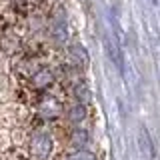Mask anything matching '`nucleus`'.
Instances as JSON below:
<instances>
[{
	"instance_id": "obj_2",
	"label": "nucleus",
	"mask_w": 160,
	"mask_h": 160,
	"mask_svg": "<svg viewBox=\"0 0 160 160\" xmlns=\"http://www.w3.org/2000/svg\"><path fill=\"white\" fill-rule=\"evenodd\" d=\"M50 82H52V72L46 70V68H42V70H38V72L32 74V86L38 88V90L46 88Z\"/></svg>"
},
{
	"instance_id": "obj_6",
	"label": "nucleus",
	"mask_w": 160,
	"mask_h": 160,
	"mask_svg": "<svg viewBox=\"0 0 160 160\" xmlns=\"http://www.w3.org/2000/svg\"><path fill=\"white\" fill-rule=\"evenodd\" d=\"M68 160H96V156H94L92 152H88V150H76L74 154H70Z\"/></svg>"
},
{
	"instance_id": "obj_4",
	"label": "nucleus",
	"mask_w": 160,
	"mask_h": 160,
	"mask_svg": "<svg viewBox=\"0 0 160 160\" xmlns=\"http://www.w3.org/2000/svg\"><path fill=\"white\" fill-rule=\"evenodd\" d=\"M70 54H72V60L76 64H86V50H84V46H80V44H74L72 48H70Z\"/></svg>"
},
{
	"instance_id": "obj_3",
	"label": "nucleus",
	"mask_w": 160,
	"mask_h": 160,
	"mask_svg": "<svg viewBox=\"0 0 160 160\" xmlns=\"http://www.w3.org/2000/svg\"><path fill=\"white\" fill-rule=\"evenodd\" d=\"M40 112H42V116H46V118H54V116H58V114H60V106H58L56 100L48 98V100H44V102H42Z\"/></svg>"
},
{
	"instance_id": "obj_1",
	"label": "nucleus",
	"mask_w": 160,
	"mask_h": 160,
	"mask_svg": "<svg viewBox=\"0 0 160 160\" xmlns=\"http://www.w3.org/2000/svg\"><path fill=\"white\" fill-rule=\"evenodd\" d=\"M32 154L38 160H44L50 154V138L46 136V134L34 136V140H32Z\"/></svg>"
},
{
	"instance_id": "obj_5",
	"label": "nucleus",
	"mask_w": 160,
	"mask_h": 160,
	"mask_svg": "<svg viewBox=\"0 0 160 160\" xmlns=\"http://www.w3.org/2000/svg\"><path fill=\"white\" fill-rule=\"evenodd\" d=\"M84 114H86V110H84V104H80V102H76L72 108L68 110V116H70L72 122H80V120H84Z\"/></svg>"
},
{
	"instance_id": "obj_7",
	"label": "nucleus",
	"mask_w": 160,
	"mask_h": 160,
	"mask_svg": "<svg viewBox=\"0 0 160 160\" xmlns=\"http://www.w3.org/2000/svg\"><path fill=\"white\" fill-rule=\"evenodd\" d=\"M72 144L78 150H82L84 144H86V132H76V134H74V138H72Z\"/></svg>"
},
{
	"instance_id": "obj_8",
	"label": "nucleus",
	"mask_w": 160,
	"mask_h": 160,
	"mask_svg": "<svg viewBox=\"0 0 160 160\" xmlns=\"http://www.w3.org/2000/svg\"><path fill=\"white\" fill-rule=\"evenodd\" d=\"M150 2H156V0H150Z\"/></svg>"
}]
</instances>
